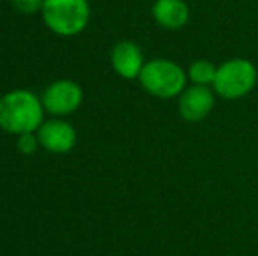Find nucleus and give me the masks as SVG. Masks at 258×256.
I'll return each mask as SVG.
<instances>
[{
	"label": "nucleus",
	"instance_id": "f257e3e1",
	"mask_svg": "<svg viewBox=\"0 0 258 256\" xmlns=\"http://www.w3.org/2000/svg\"><path fill=\"white\" fill-rule=\"evenodd\" d=\"M42 121V102L32 92L16 90L0 99V127L9 133H32Z\"/></svg>",
	"mask_w": 258,
	"mask_h": 256
},
{
	"label": "nucleus",
	"instance_id": "f03ea898",
	"mask_svg": "<svg viewBox=\"0 0 258 256\" xmlns=\"http://www.w3.org/2000/svg\"><path fill=\"white\" fill-rule=\"evenodd\" d=\"M186 77L188 74L181 65L167 58H156L144 63L139 81L143 88L156 99L169 100L179 97L186 90Z\"/></svg>",
	"mask_w": 258,
	"mask_h": 256
},
{
	"label": "nucleus",
	"instance_id": "7ed1b4c3",
	"mask_svg": "<svg viewBox=\"0 0 258 256\" xmlns=\"http://www.w3.org/2000/svg\"><path fill=\"white\" fill-rule=\"evenodd\" d=\"M256 81L258 72L255 63L246 58H232L218 67L213 88L221 99L237 100L251 93Z\"/></svg>",
	"mask_w": 258,
	"mask_h": 256
},
{
	"label": "nucleus",
	"instance_id": "20e7f679",
	"mask_svg": "<svg viewBox=\"0 0 258 256\" xmlns=\"http://www.w3.org/2000/svg\"><path fill=\"white\" fill-rule=\"evenodd\" d=\"M42 16L58 35H76L88 25V0H42Z\"/></svg>",
	"mask_w": 258,
	"mask_h": 256
},
{
	"label": "nucleus",
	"instance_id": "39448f33",
	"mask_svg": "<svg viewBox=\"0 0 258 256\" xmlns=\"http://www.w3.org/2000/svg\"><path fill=\"white\" fill-rule=\"evenodd\" d=\"M83 92L74 81H56L46 88L42 95V106L51 114H71L81 106Z\"/></svg>",
	"mask_w": 258,
	"mask_h": 256
},
{
	"label": "nucleus",
	"instance_id": "423d86ee",
	"mask_svg": "<svg viewBox=\"0 0 258 256\" xmlns=\"http://www.w3.org/2000/svg\"><path fill=\"white\" fill-rule=\"evenodd\" d=\"M214 92L211 86H188L179 95V104L177 109L183 120L197 123V121L206 120L214 109Z\"/></svg>",
	"mask_w": 258,
	"mask_h": 256
},
{
	"label": "nucleus",
	"instance_id": "0eeeda50",
	"mask_svg": "<svg viewBox=\"0 0 258 256\" xmlns=\"http://www.w3.org/2000/svg\"><path fill=\"white\" fill-rule=\"evenodd\" d=\"M111 62L118 75L125 79H136L141 75L144 67V56L136 42L121 41L112 48Z\"/></svg>",
	"mask_w": 258,
	"mask_h": 256
},
{
	"label": "nucleus",
	"instance_id": "6e6552de",
	"mask_svg": "<svg viewBox=\"0 0 258 256\" xmlns=\"http://www.w3.org/2000/svg\"><path fill=\"white\" fill-rule=\"evenodd\" d=\"M39 142L51 153H67L76 144V132L65 121L53 120L39 127Z\"/></svg>",
	"mask_w": 258,
	"mask_h": 256
},
{
	"label": "nucleus",
	"instance_id": "1a4fd4ad",
	"mask_svg": "<svg viewBox=\"0 0 258 256\" xmlns=\"http://www.w3.org/2000/svg\"><path fill=\"white\" fill-rule=\"evenodd\" d=\"M151 13L156 23L167 30H179L190 20V9L184 0H155Z\"/></svg>",
	"mask_w": 258,
	"mask_h": 256
},
{
	"label": "nucleus",
	"instance_id": "9d476101",
	"mask_svg": "<svg viewBox=\"0 0 258 256\" xmlns=\"http://www.w3.org/2000/svg\"><path fill=\"white\" fill-rule=\"evenodd\" d=\"M218 67L209 60H195L188 68V79L197 86H213Z\"/></svg>",
	"mask_w": 258,
	"mask_h": 256
},
{
	"label": "nucleus",
	"instance_id": "9b49d317",
	"mask_svg": "<svg viewBox=\"0 0 258 256\" xmlns=\"http://www.w3.org/2000/svg\"><path fill=\"white\" fill-rule=\"evenodd\" d=\"M13 2L21 13H35L39 7H42V0H13Z\"/></svg>",
	"mask_w": 258,
	"mask_h": 256
},
{
	"label": "nucleus",
	"instance_id": "f8f14e48",
	"mask_svg": "<svg viewBox=\"0 0 258 256\" xmlns=\"http://www.w3.org/2000/svg\"><path fill=\"white\" fill-rule=\"evenodd\" d=\"M35 146H37V142H35V139L32 137V133H25V135H21L20 149L23 151V153H34Z\"/></svg>",
	"mask_w": 258,
	"mask_h": 256
}]
</instances>
